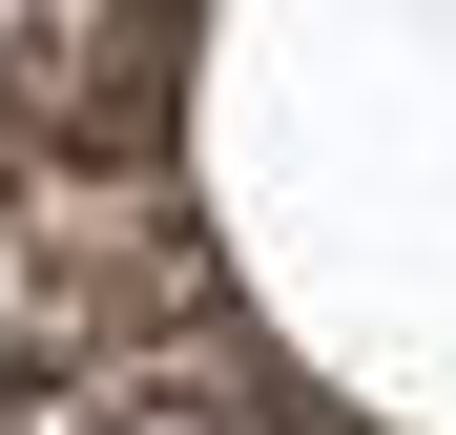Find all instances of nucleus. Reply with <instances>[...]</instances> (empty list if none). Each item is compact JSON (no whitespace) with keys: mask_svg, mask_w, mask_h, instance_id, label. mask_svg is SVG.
Wrapping results in <instances>:
<instances>
[{"mask_svg":"<svg viewBox=\"0 0 456 435\" xmlns=\"http://www.w3.org/2000/svg\"><path fill=\"white\" fill-rule=\"evenodd\" d=\"M0 435H456V0H0Z\"/></svg>","mask_w":456,"mask_h":435,"instance_id":"1","label":"nucleus"}]
</instances>
